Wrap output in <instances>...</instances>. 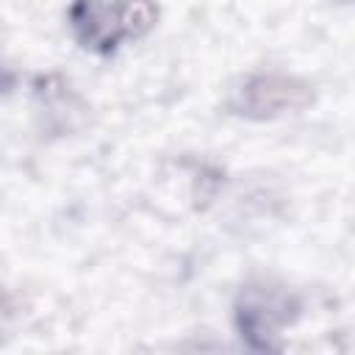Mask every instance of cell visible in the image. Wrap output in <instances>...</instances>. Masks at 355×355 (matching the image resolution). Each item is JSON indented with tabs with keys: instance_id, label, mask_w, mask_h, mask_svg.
Returning a JSON list of instances; mask_svg holds the SVG:
<instances>
[{
	"instance_id": "cell-3",
	"label": "cell",
	"mask_w": 355,
	"mask_h": 355,
	"mask_svg": "<svg viewBox=\"0 0 355 355\" xmlns=\"http://www.w3.org/2000/svg\"><path fill=\"white\" fill-rule=\"evenodd\" d=\"M72 28L78 39L92 50H114V44L125 36L122 28V6L105 0H75L69 11Z\"/></svg>"
},
{
	"instance_id": "cell-4",
	"label": "cell",
	"mask_w": 355,
	"mask_h": 355,
	"mask_svg": "<svg viewBox=\"0 0 355 355\" xmlns=\"http://www.w3.org/2000/svg\"><path fill=\"white\" fill-rule=\"evenodd\" d=\"M122 28L125 36H141L155 25V6L150 0H122Z\"/></svg>"
},
{
	"instance_id": "cell-2",
	"label": "cell",
	"mask_w": 355,
	"mask_h": 355,
	"mask_svg": "<svg viewBox=\"0 0 355 355\" xmlns=\"http://www.w3.org/2000/svg\"><path fill=\"white\" fill-rule=\"evenodd\" d=\"M313 100V92L305 80L294 75H255L250 78L239 97H236V111L252 119H266L277 116L283 111H300Z\"/></svg>"
},
{
	"instance_id": "cell-5",
	"label": "cell",
	"mask_w": 355,
	"mask_h": 355,
	"mask_svg": "<svg viewBox=\"0 0 355 355\" xmlns=\"http://www.w3.org/2000/svg\"><path fill=\"white\" fill-rule=\"evenodd\" d=\"M8 83H11V75H8V69H6L3 64H0V92H3V89H6Z\"/></svg>"
},
{
	"instance_id": "cell-1",
	"label": "cell",
	"mask_w": 355,
	"mask_h": 355,
	"mask_svg": "<svg viewBox=\"0 0 355 355\" xmlns=\"http://www.w3.org/2000/svg\"><path fill=\"white\" fill-rule=\"evenodd\" d=\"M294 316H297V302L286 291L266 286L244 288L236 311L239 330L255 349H272L277 330L288 324Z\"/></svg>"
},
{
	"instance_id": "cell-6",
	"label": "cell",
	"mask_w": 355,
	"mask_h": 355,
	"mask_svg": "<svg viewBox=\"0 0 355 355\" xmlns=\"http://www.w3.org/2000/svg\"><path fill=\"white\" fill-rule=\"evenodd\" d=\"M6 316H8V305H6V300H3V294H0V324H3Z\"/></svg>"
}]
</instances>
